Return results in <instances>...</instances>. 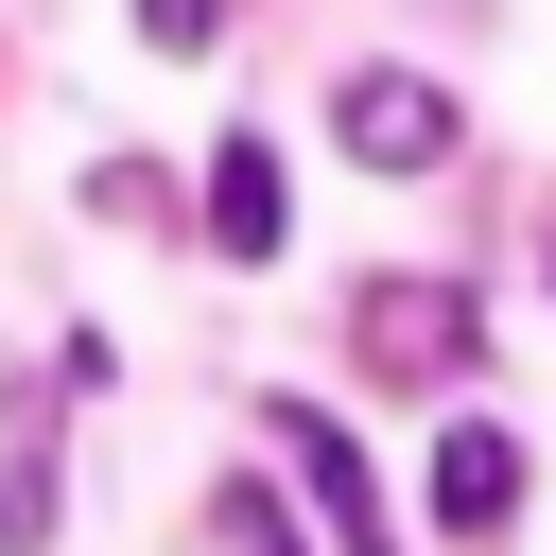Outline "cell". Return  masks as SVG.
Returning <instances> with one entry per match:
<instances>
[{"instance_id": "6da1fadb", "label": "cell", "mask_w": 556, "mask_h": 556, "mask_svg": "<svg viewBox=\"0 0 556 556\" xmlns=\"http://www.w3.org/2000/svg\"><path fill=\"white\" fill-rule=\"evenodd\" d=\"M278 469L330 504V556H400V521H382V486H365V452H348V417H313V400H278Z\"/></svg>"}, {"instance_id": "7a4b0ae2", "label": "cell", "mask_w": 556, "mask_h": 556, "mask_svg": "<svg viewBox=\"0 0 556 556\" xmlns=\"http://www.w3.org/2000/svg\"><path fill=\"white\" fill-rule=\"evenodd\" d=\"M348 156H365V174H434V156H452V87L348 70Z\"/></svg>"}, {"instance_id": "3957f363", "label": "cell", "mask_w": 556, "mask_h": 556, "mask_svg": "<svg viewBox=\"0 0 556 556\" xmlns=\"http://www.w3.org/2000/svg\"><path fill=\"white\" fill-rule=\"evenodd\" d=\"M208 243H226V261H278V243H295V174H278V139H226V156H208Z\"/></svg>"}, {"instance_id": "277c9868", "label": "cell", "mask_w": 556, "mask_h": 556, "mask_svg": "<svg viewBox=\"0 0 556 556\" xmlns=\"http://www.w3.org/2000/svg\"><path fill=\"white\" fill-rule=\"evenodd\" d=\"M365 365H400V382H434V365H469V295H365Z\"/></svg>"}, {"instance_id": "5b68a950", "label": "cell", "mask_w": 556, "mask_h": 556, "mask_svg": "<svg viewBox=\"0 0 556 556\" xmlns=\"http://www.w3.org/2000/svg\"><path fill=\"white\" fill-rule=\"evenodd\" d=\"M504 504H521V452H504L486 417H452V434H434V521H452V539H486Z\"/></svg>"}, {"instance_id": "8992f818", "label": "cell", "mask_w": 556, "mask_h": 556, "mask_svg": "<svg viewBox=\"0 0 556 556\" xmlns=\"http://www.w3.org/2000/svg\"><path fill=\"white\" fill-rule=\"evenodd\" d=\"M35 539H52V452H17V469H0V556H35Z\"/></svg>"}, {"instance_id": "52a82bcc", "label": "cell", "mask_w": 556, "mask_h": 556, "mask_svg": "<svg viewBox=\"0 0 556 556\" xmlns=\"http://www.w3.org/2000/svg\"><path fill=\"white\" fill-rule=\"evenodd\" d=\"M139 35H156V52H208V35H226V0H139Z\"/></svg>"}]
</instances>
